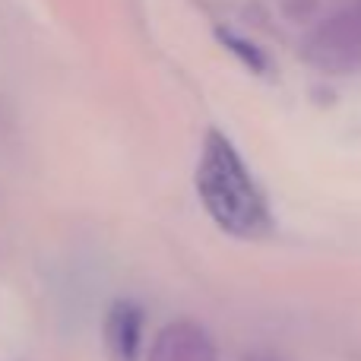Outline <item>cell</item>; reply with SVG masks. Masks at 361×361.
Returning <instances> with one entry per match:
<instances>
[{"label": "cell", "mask_w": 361, "mask_h": 361, "mask_svg": "<svg viewBox=\"0 0 361 361\" xmlns=\"http://www.w3.org/2000/svg\"><path fill=\"white\" fill-rule=\"evenodd\" d=\"M193 184H197L200 206L225 235L241 241H263L273 235L276 222L267 193L250 175L235 143L216 127H209L203 137Z\"/></svg>", "instance_id": "obj_1"}, {"label": "cell", "mask_w": 361, "mask_h": 361, "mask_svg": "<svg viewBox=\"0 0 361 361\" xmlns=\"http://www.w3.org/2000/svg\"><path fill=\"white\" fill-rule=\"evenodd\" d=\"M301 61L333 76L361 70V0L314 19L301 38Z\"/></svg>", "instance_id": "obj_2"}, {"label": "cell", "mask_w": 361, "mask_h": 361, "mask_svg": "<svg viewBox=\"0 0 361 361\" xmlns=\"http://www.w3.org/2000/svg\"><path fill=\"white\" fill-rule=\"evenodd\" d=\"M143 361H219V345L197 320H171L152 336Z\"/></svg>", "instance_id": "obj_3"}, {"label": "cell", "mask_w": 361, "mask_h": 361, "mask_svg": "<svg viewBox=\"0 0 361 361\" xmlns=\"http://www.w3.org/2000/svg\"><path fill=\"white\" fill-rule=\"evenodd\" d=\"M108 349L118 361H137L140 339H143V307L130 298H121L108 307L105 320Z\"/></svg>", "instance_id": "obj_4"}, {"label": "cell", "mask_w": 361, "mask_h": 361, "mask_svg": "<svg viewBox=\"0 0 361 361\" xmlns=\"http://www.w3.org/2000/svg\"><path fill=\"white\" fill-rule=\"evenodd\" d=\"M216 38L222 42V48L228 51V54L235 57L241 67L250 70V73L263 76V73H269V70H273V61H269L267 48H260V44H257L254 38H247L244 32H235V29H228V25H219Z\"/></svg>", "instance_id": "obj_5"}, {"label": "cell", "mask_w": 361, "mask_h": 361, "mask_svg": "<svg viewBox=\"0 0 361 361\" xmlns=\"http://www.w3.org/2000/svg\"><path fill=\"white\" fill-rule=\"evenodd\" d=\"M320 13V0H279V16L295 25H311Z\"/></svg>", "instance_id": "obj_6"}]
</instances>
